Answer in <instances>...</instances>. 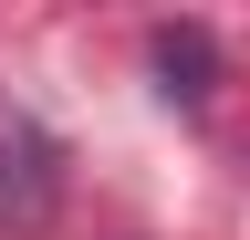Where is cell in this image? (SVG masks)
Wrapping results in <instances>:
<instances>
[{
    "instance_id": "1",
    "label": "cell",
    "mask_w": 250,
    "mask_h": 240,
    "mask_svg": "<svg viewBox=\"0 0 250 240\" xmlns=\"http://www.w3.org/2000/svg\"><path fill=\"white\" fill-rule=\"evenodd\" d=\"M62 209V146L31 115H0V230H42Z\"/></svg>"
},
{
    "instance_id": "2",
    "label": "cell",
    "mask_w": 250,
    "mask_h": 240,
    "mask_svg": "<svg viewBox=\"0 0 250 240\" xmlns=\"http://www.w3.org/2000/svg\"><path fill=\"white\" fill-rule=\"evenodd\" d=\"M156 73L167 105H208V32H156Z\"/></svg>"
}]
</instances>
